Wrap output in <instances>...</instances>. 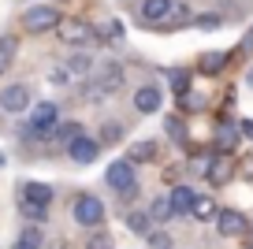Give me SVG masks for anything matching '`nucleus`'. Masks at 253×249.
Instances as JSON below:
<instances>
[{
    "mask_svg": "<svg viewBox=\"0 0 253 249\" xmlns=\"http://www.w3.org/2000/svg\"><path fill=\"white\" fill-rule=\"evenodd\" d=\"M153 156H157V145H153V141H138V145H130V156H126V160L142 164V160H153Z\"/></svg>",
    "mask_w": 253,
    "mask_h": 249,
    "instance_id": "18",
    "label": "nucleus"
},
{
    "mask_svg": "<svg viewBox=\"0 0 253 249\" xmlns=\"http://www.w3.org/2000/svg\"><path fill=\"white\" fill-rule=\"evenodd\" d=\"M126 223H130V231H134V234H145V238H149V227H153V219L149 216H145V212H134V216H130V219H126Z\"/></svg>",
    "mask_w": 253,
    "mask_h": 249,
    "instance_id": "23",
    "label": "nucleus"
},
{
    "mask_svg": "<svg viewBox=\"0 0 253 249\" xmlns=\"http://www.w3.org/2000/svg\"><path fill=\"white\" fill-rule=\"evenodd\" d=\"M60 11L56 8H30L23 15V26H26V34H48V30H56L60 26Z\"/></svg>",
    "mask_w": 253,
    "mask_h": 249,
    "instance_id": "4",
    "label": "nucleus"
},
{
    "mask_svg": "<svg viewBox=\"0 0 253 249\" xmlns=\"http://www.w3.org/2000/svg\"><path fill=\"white\" fill-rule=\"evenodd\" d=\"M11 249H41V234H38V227L23 231V234H19V242H15Z\"/></svg>",
    "mask_w": 253,
    "mask_h": 249,
    "instance_id": "21",
    "label": "nucleus"
},
{
    "mask_svg": "<svg viewBox=\"0 0 253 249\" xmlns=\"http://www.w3.org/2000/svg\"><path fill=\"white\" fill-rule=\"evenodd\" d=\"M19 208H23V216H30L34 223H41V219H45V208H48V205H34V201H23V197H19Z\"/></svg>",
    "mask_w": 253,
    "mask_h": 249,
    "instance_id": "24",
    "label": "nucleus"
},
{
    "mask_svg": "<svg viewBox=\"0 0 253 249\" xmlns=\"http://www.w3.org/2000/svg\"><path fill=\"white\" fill-rule=\"evenodd\" d=\"M242 52H253V26H250V34L242 38Z\"/></svg>",
    "mask_w": 253,
    "mask_h": 249,
    "instance_id": "34",
    "label": "nucleus"
},
{
    "mask_svg": "<svg viewBox=\"0 0 253 249\" xmlns=\"http://www.w3.org/2000/svg\"><path fill=\"white\" fill-rule=\"evenodd\" d=\"M182 108H186V112H198V108H201V97H194V93H182Z\"/></svg>",
    "mask_w": 253,
    "mask_h": 249,
    "instance_id": "31",
    "label": "nucleus"
},
{
    "mask_svg": "<svg viewBox=\"0 0 253 249\" xmlns=\"http://www.w3.org/2000/svg\"><path fill=\"white\" fill-rule=\"evenodd\" d=\"M97 153H101V141L86 138V134H79V138L67 145V156H71L75 164H93V160H97Z\"/></svg>",
    "mask_w": 253,
    "mask_h": 249,
    "instance_id": "7",
    "label": "nucleus"
},
{
    "mask_svg": "<svg viewBox=\"0 0 253 249\" xmlns=\"http://www.w3.org/2000/svg\"><path fill=\"white\" fill-rule=\"evenodd\" d=\"M101 219H104V205L97 201V197L82 194L79 201H75V223H82V227H97Z\"/></svg>",
    "mask_w": 253,
    "mask_h": 249,
    "instance_id": "5",
    "label": "nucleus"
},
{
    "mask_svg": "<svg viewBox=\"0 0 253 249\" xmlns=\"http://www.w3.org/2000/svg\"><path fill=\"white\" fill-rule=\"evenodd\" d=\"M168 82H171V89H175V97H182V93H190V71H171V75H168Z\"/></svg>",
    "mask_w": 253,
    "mask_h": 249,
    "instance_id": "19",
    "label": "nucleus"
},
{
    "mask_svg": "<svg viewBox=\"0 0 253 249\" xmlns=\"http://www.w3.org/2000/svg\"><path fill=\"white\" fill-rule=\"evenodd\" d=\"M186 23H194L190 8H186V4H175L171 15H168V23H160V30H179V26H186Z\"/></svg>",
    "mask_w": 253,
    "mask_h": 249,
    "instance_id": "15",
    "label": "nucleus"
},
{
    "mask_svg": "<svg viewBox=\"0 0 253 249\" xmlns=\"http://www.w3.org/2000/svg\"><path fill=\"white\" fill-rule=\"evenodd\" d=\"M171 15V0H145L142 4V26H160Z\"/></svg>",
    "mask_w": 253,
    "mask_h": 249,
    "instance_id": "9",
    "label": "nucleus"
},
{
    "mask_svg": "<svg viewBox=\"0 0 253 249\" xmlns=\"http://www.w3.org/2000/svg\"><path fill=\"white\" fill-rule=\"evenodd\" d=\"M19 194H23V201H34V205H48L52 201V186H45V182H26Z\"/></svg>",
    "mask_w": 253,
    "mask_h": 249,
    "instance_id": "14",
    "label": "nucleus"
},
{
    "mask_svg": "<svg viewBox=\"0 0 253 249\" xmlns=\"http://www.w3.org/2000/svg\"><path fill=\"white\" fill-rule=\"evenodd\" d=\"M168 201H171L175 216H182V212H190V208H194V201H198V194H194V190H190V186H182V182H179V186H175L171 194H168Z\"/></svg>",
    "mask_w": 253,
    "mask_h": 249,
    "instance_id": "12",
    "label": "nucleus"
},
{
    "mask_svg": "<svg viewBox=\"0 0 253 249\" xmlns=\"http://www.w3.org/2000/svg\"><path fill=\"white\" fill-rule=\"evenodd\" d=\"M89 249H112V242L104 234H97V238H89Z\"/></svg>",
    "mask_w": 253,
    "mask_h": 249,
    "instance_id": "32",
    "label": "nucleus"
},
{
    "mask_svg": "<svg viewBox=\"0 0 253 249\" xmlns=\"http://www.w3.org/2000/svg\"><path fill=\"white\" fill-rule=\"evenodd\" d=\"M190 212H194L198 219H212L216 216V205H212V197H201L198 194V201H194V208H190Z\"/></svg>",
    "mask_w": 253,
    "mask_h": 249,
    "instance_id": "20",
    "label": "nucleus"
},
{
    "mask_svg": "<svg viewBox=\"0 0 253 249\" xmlns=\"http://www.w3.org/2000/svg\"><path fill=\"white\" fill-rule=\"evenodd\" d=\"M108 186L116 190V194H123V197H134L138 194V179H134V164L130 160H116V164H108Z\"/></svg>",
    "mask_w": 253,
    "mask_h": 249,
    "instance_id": "3",
    "label": "nucleus"
},
{
    "mask_svg": "<svg viewBox=\"0 0 253 249\" xmlns=\"http://www.w3.org/2000/svg\"><path fill=\"white\" fill-rule=\"evenodd\" d=\"M119 138H123V126H119V123H108V126H104V141H108V145H116Z\"/></svg>",
    "mask_w": 253,
    "mask_h": 249,
    "instance_id": "27",
    "label": "nucleus"
},
{
    "mask_svg": "<svg viewBox=\"0 0 253 249\" xmlns=\"http://www.w3.org/2000/svg\"><path fill=\"white\" fill-rule=\"evenodd\" d=\"M134 108L142 112V116L160 112V89H157V86H142V89L134 93Z\"/></svg>",
    "mask_w": 253,
    "mask_h": 249,
    "instance_id": "11",
    "label": "nucleus"
},
{
    "mask_svg": "<svg viewBox=\"0 0 253 249\" xmlns=\"http://www.w3.org/2000/svg\"><path fill=\"white\" fill-rule=\"evenodd\" d=\"M171 216H175V208H171V201H168V197L153 201V219H171Z\"/></svg>",
    "mask_w": 253,
    "mask_h": 249,
    "instance_id": "25",
    "label": "nucleus"
},
{
    "mask_svg": "<svg viewBox=\"0 0 253 249\" xmlns=\"http://www.w3.org/2000/svg\"><path fill=\"white\" fill-rule=\"evenodd\" d=\"M15 52H19V41H15V38H0V75L11 67Z\"/></svg>",
    "mask_w": 253,
    "mask_h": 249,
    "instance_id": "17",
    "label": "nucleus"
},
{
    "mask_svg": "<svg viewBox=\"0 0 253 249\" xmlns=\"http://www.w3.org/2000/svg\"><path fill=\"white\" fill-rule=\"evenodd\" d=\"M56 34H60L63 45H71V48H86L97 41V30L86 23V19H75V15H63L60 26H56Z\"/></svg>",
    "mask_w": 253,
    "mask_h": 249,
    "instance_id": "1",
    "label": "nucleus"
},
{
    "mask_svg": "<svg viewBox=\"0 0 253 249\" xmlns=\"http://www.w3.org/2000/svg\"><path fill=\"white\" fill-rule=\"evenodd\" d=\"M227 60H231L227 52H205L201 56V71H205V75H220V71L227 67Z\"/></svg>",
    "mask_w": 253,
    "mask_h": 249,
    "instance_id": "16",
    "label": "nucleus"
},
{
    "mask_svg": "<svg viewBox=\"0 0 253 249\" xmlns=\"http://www.w3.org/2000/svg\"><path fill=\"white\" fill-rule=\"evenodd\" d=\"M205 179L212 182V186H223V182H231V179H235V160H231L227 153H220L216 160H209Z\"/></svg>",
    "mask_w": 253,
    "mask_h": 249,
    "instance_id": "8",
    "label": "nucleus"
},
{
    "mask_svg": "<svg viewBox=\"0 0 253 249\" xmlns=\"http://www.w3.org/2000/svg\"><path fill=\"white\" fill-rule=\"evenodd\" d=\"M56 119H60V104L41 101V104H34V112H30V126H26L23 134H30V138H48V134L56 130Z\"/></svg>",
    "mask_w": 253,
    "mask_h": 249,
    "instance_id": "2",
    "label": "nucleus"
},
{
    "mask_svg": "<svg viewBox=\"0 0 253 249\" xmlns=\"http://www.w3.org/2000/svg\"><path fill=\"white\" fill-rule=\"evenodd\" d=\"M168 134H171L175 141H186V126H182V119H175V116L168 119Z\"/></svg>",
    "mask_w": 253,
    "mask_h": 249,
    "instance_id": "26",
    "label": "nucleus"
},
{
    "mask_svg": "<svg viewBox=\"0 0 253 249\" xmlns=\"http://www.w3.org/2000/svg\"><path fill=\"white\" fill-rule=\"evenodd\" d=\"M149 246L153 249H171V238L168 234H149Z\"/></svg>",
    "mask_w": 253,
    "mask_h": 249,
    "instance_id": "29",
    "label": "nucleus"
},
{
    "mask_svg": "<svg viewBox=\"0 0 253 249\" xmlns=\"http://www.w3.org/2000/svg\"><path fill=\"white\" fill-rule=\"evenodd\" d=\"M246 86H250V89H253V67H250V71H246Z\"/></svg>",
    "mask_w": 253,
    "mask_h": 249,
    "instance_id": "35",
    "label": "nucleus"
},
{
    "mask_svg": "<svg viewBox=\"0 0 253 249\" xmlns=\"http://www.w3.org/2000/svg\"><path fill=\"white\" fill-rule=\"evenodd\" d=\"M48 82H52V86H67V71H63V67H52Z\"/></svg>",
    "mask_w": 253,
    "mask_h": 249,
    "instance_id": "30",
    "label": "nucleus"
},
{
    "mask_svg": "<svg viewBox=\"0 0 253 249\" xmlns=\"http://www.w3.org/2000/svg\"><path fill=\"white\" fill-rule=\"evenodd\" d=\"M246 249H253V234H246Z\"/></svg>",
    "mask_w": 253,
    "mask_h": 249,
    "instance_id": "36",
    "label": "nucleus"
},
{
    "mask_svg": "<svg viewBox=\"0 0 253 249\" xmlns=\"http://www.w3.org/2000/svg\"><path fill=\"white\" fill-rule=\"evenodd\" d=\"M26 104H30V89H26V86H8L4 93H0V108H4V112H15V116H19Z\"/></svg>",
    "mask_w": 253,
    "mask_h": 249,
    "instance_id": "10",
    "label": "nucleus"
},
{
    "mask_svg": "<svg viewBox=\"0 0 253 249\" xmlns=\"http://www.w3.org/2000/svg\"><path fill=\"white\" fill-rule=\"evenodd\" d=\"M0 167H4V153H0Z\"/></svg>",
    "mask_w": 253,
    "mask_h": 249,
    "instance_id": "37",
    "label": "nucleus"
},
{
    "mask_svg": "<svg viewBox=\"0 0 253 249\" xmlns=\"http://www.w3.org/2000/svg\"><path fill=\"white\" fill-rule=\"evenodd\" d=\"M216 231H220L223 238H238V234L250 231V223H246L242 212H235V208H220V212H216Z\"/></svg>",
    "mask_w": 253,
    "mask_h": 249,
    "instance_id": "6",
    "label": "nucleus"
},
{
    "mask_svg": "<svg viewBox=\"0 0 253 249\" xmlns=\"http://www.w3.org/2000/svg\"><path fill=\"white\" fill-rule=\"evenodd\" d=\"M194 26H198V30H216L220 19H216V15H198V19H194Z\"/></svg>",
    "mask_w": 253,
    "mask_h": 249,
    "instance_id": "28",
    "label": "nucleus"
},
{
    "mask_svg": "<svg viewBox=\"0 0 253 249\" xmlns=\"http://www.w3.org/2000/svg\"><path fill=\"white\" fill-rule=\"evenodd\" d=\"M238 138H242V130H238V126H220V130H216V153H235L238 149Z\"/></svg>",
    "mask_w": 253,
    "mask_h": 249,
    "instance_id": "13",
    "label": "nucleus"
},
{
    "mask_svg": "<svg viewBox=\"0 0 253 249\" xmlns=\"http://www.w3.org/2000/svg\"><path fill=\"white\" fill-rule=\"evenodd\" d=\"M238 130H242V138H253V119H242V123H238Z\"/></svg>",
    "mask_w": 253,
    "mask_h": 249,
    "instance_id": "33",
    "label": "nucleus"
},
{
    "mask_svg": "<svg viewBox=\"0 0 253 249\" xmlns=\"http://www.w3.org/2000/svg\"><path fill=\"white\" fill-rule=\"evenodd\" d=\"M79 134H82V126H79V123H63V126H56V130H52V138H56V141H67V145H71Z\"/></svg>",
    "mask_w": 253,
    "mask_h": 249,
    "instance_id": "22",
    "label": "nucleus"
}]
</instances>
